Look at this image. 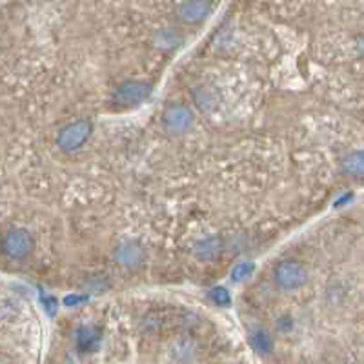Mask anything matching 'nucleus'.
<instances>
[{"mask_svg":"<svg viewBox=\"0 0 364 364\" xmlns=\"http://www.w3.org/2000/svg\"><path fill=\"white\" fill-rule=\"evenodd\" d=\"M308 281V269L299 260H282L275 268V282L282 290H299Z\"/></svg>","mask_w":364,"mask_h":364,"instance_id":"1","label":"nucleus"},{"mask_svg":"<svg viewBox=\"0 0 364 364\" xmlns=\"http://www.w3.org/2000/svg\"><path fill=\"white\" fill-rule=\"evenodd\" d=\"M91 131H93L91 122L86 121V119H80V121H75L70 126H66L64 130L59 133L56 142H59L62 152H77V150H80V147L87 142Z\"/></svg>","mask_w":364,"mask_h":364,"instance_id":"2","label":"nucleus"},{"mask_svg":"<svg viewBox=\"0 0 364 364\" xmlns=\"http://www.w3.org/2000/svg\"><path fill=\"white\" fill-rule=\"evenodd\" d=\"M152 93V87L150 84L142 83V80H130V83H124L113 95V104L117 108H133V106H139L140 102L150 97Z\"/></svg>","mask_w":364,"mask_h":364,"instance_id":"3","label":"nucleus"},{"mask_svg":"<svg viewBox=\"0 0 364 364\" xmlns=\"http://www.w3.org/2000/svg\"><path fill=\"white\" fill-rule=\"evenodd\" d=\"M2 248H4V253L9 259L22 260L31 255L33 248H35V243H33V237L30 235V231L13 230L4 237Z\"/></svg>","mask_w":364,"mask_h":364,"instance_id":"4","label":"nucleus"},{"mask_svg":"<svg viewBox=\"0 0 364 364\" xmlns=\"http://www.w3.org/2000/svg\"><path fill=\"white\" fill-rule=\"evenodd\" d=\"M162 124L171 135L186 133L193 126V113L186 106L175 104L166 109L164 117H162Z\"/></svg>","mask_w":364,"mask_h":364,"instance_id":"5","label":"nucleus"},{"mask_svg":"<svg viewBox=\"0 0 364 364\" xmlns=\"http://www.w3.org/2000/svg\"><path fill=\"white\" fill-rule=\"evenodd\" d=\"M113 259L122 269H137L142 266L146 252L139 243H122L115 248Z\"/></svg>","mask_w":364,"mask_h":364,"instance_id":"6","label":"nucleus"},{"mask_svg":"<svg viewBox=\"0 0 364 364\" xmlns=\"http://www.w3.org/2000/svg\"><path fill=\"white\" fill-rule=\"evenodd\" d=\"M212 13V2L210 0H186L178 8V17L186 24H199L206 20Z\"/></svg>","mask_w":364,"mask_h":364,"instance_id":"7","label":"nucleus"},{"mask_svg":"<svg viewBox=\"0 0 364 364\" xmlns=\"http://www.w3.org/2000/svg\"><path fill=\"white\" fill-rule=\"evenodd\" d=\"M195 253L200 260H206V262H212V260H217L222 253V243L219 238H204L195 246Z\"/></svg>","mask_w":364,"mask_h":364,"instance_id":"8","label":"nucleus"},{"mask_svg":"<svg viewBox=\"0 0 364 364\" xmlns=\"http://www.w3.org/2000/svg\"><path fill=\"white\" fill-rule=\"evenodd\" d=\"M341 168H343L344 174L350 175V177L364 178V150L348 155L343 161V164H341Z\"/></svg>","mask_w":364,"mask_h":364,"instance_id":"9","label":"nucleus"},{"mask_svg":"<svg viewBox=\"0 0 364 364\" xmlns=\"http://www.w3.org/2000/svg\"><path fill=\"white\" fill-rule=\"evenodd\" d=\"M171 353L178 363H191L197 357V344L191 343V341H178L171 348Z\"/></svg>","mask_w":364,"mask_h":364,"instance_id":"10","label":"nucleus"},{"mask_svg":"<svg viewBox=\"0 0 364 364\" xmlns=\"http://www.w3.org/2000/svg\"><path fill=\"white\" fill-rule=\"evenodd\" d=\"M77 344L83 351L95 350L97 344H99V334H97V329L91 328V326H84V328L78 329Z\"/></svg>","mask_w":364,"mask_h":364,"instance_id":"11","label":"nucleus"},{"mask_svg":"<svg viewBox=\"0 0 364 364\" xmlns=\"http://www.w3.org/2000/svg\"><path fill=\"white\" fill-rule=\"evenodd\" d=\"M178 42H181V37H178L175 31H162V33H159L155 39V44L162 49L175 48Z\"/></svg>","mask_w":364,"mask_h":364,"instance_id":"12","label":"nucleus"},{"mask_svg":"<svg viewBox=\"0 0 364 364\" xmlns=\"http://www.w3.org/2000/svg\"><path fill=\"white\" fill-rule=\"evenodd\" d=\"M253 269H255V266H253L252 262H241V265L235 266L233 272H231V281L233 282L246 281L248 277H252Z\"/></svg>","mask_w":364,"mask_h":364,"instance_id":"13","label":"nucleus"},{"mask_svg":"<svg viewBox=\"0 0 364 364\" xmlns=\"http://www.w3.org/2000/svg\"><path fill=\"white\" fill-rule=\"evenodd\" d=\"M252 344L259 353H268L272 350V339L265 332H257L252 335Z\"/></svg>","mask_w":364,"mask_h":364,"instance_id":"14","label":"nucleus"},{"mask_svg":"<svg viewBox=\"0 0 364 364\" xmlns=\"http://www.w3.org/2000/svg\"><path fill=\"white\" fill-rule=\"evenodd\" d=\"M210 297L213 299V303L217 304V306H228L231 301V295L230 291L226 290V288L219 286V288H213L212 293H210Z\"/></svg>","mask_w":364,"mask_h":364,"instance_id":"15","label":"nucleus"},{"mask_svg":"<svg viewBox=\"0 0 364 364\" xmlns=\"http://www.w3.org/2000/svg\"><path fill=\"white\" fill-rule=\"evenodd\" d=\"M84 297L83 295H68V297H66L64 299V304L66 306H77V304H80V303H84Z\"/></svg>","mask_w":364,"mask_h":364,"instance_id":"16","label":"nucleus"},{"mask_svg":"<svg viewBox=\"0 0 364 364\" xmlns=\"http://www.w3.org/2000/svg\"><path fill=\"white\" fill-rule=\"evenodd\" d=\"M44 304H46V310H48L49 315H55V313H56V299H46V301H44Z\"/></svg>","mask_w":364,"mask_h":364,"instance_id":"17","label":"nucleus"},{"mask_svg":"<svg viewBox=\"0 0 364 364\" xmlns=\"http://www.w3.org/2000/svg\"><path fill=\"white\" fill-rule=\"evenodd\" d=\"M360 44H363V49H364V37H363V40H360Z\"/></svg>","mask_w":364,"mask_h":364,"instance_id":"18","label":"nucleus"}]
</instances>
